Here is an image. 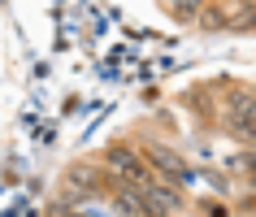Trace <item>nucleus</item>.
I'll return each instance as SVG.
<instances>
[{
  "label": "nucleus",
  "mask_w": 256,
  "mask_h": 217,
  "mask_svg": "<svg viewBox=\"0 0 256 217\" xmlns=\"http://www.w3.org/2000/svg\"><path fill=\"white\" fill-rule=\"evenodd\" d=\"M226 126L239 144L256 148V92L252 87H230L226 92Z\"/></svg>",
  "instance_id": "f257e3e1"
},
{
  "label": "nucleus",
  "mask_w": 256,
  "mask_h": 217,
  "mask_svg": "<svg viewBox=\"0 0 256 217\" xmlns=\"http://www.w3.org/2000/svg\"><path fill=\"white\" fill-rule=\"evenodd\" d=\"M104 170L118 174L122 182H130V187H148L152 178H156V170L144 161V152H135L130 144H113V148L104 152Z\"/></svg>",
  "instance_id": "f03ea898"
},
{
  "label": "nucleus",
  "mask_w": 256,
  "mask_h": 217,
  "mask_svg": "<svg viewBox=\"0 0 256 217\" xmlns=\"http://www.w3.org/2000/svg\"><path fill=\"white\" fill-rule=\"evenodd\" d=\"M113 174L96 170V165H70L66 174V200H92V196H104Z\"/></svg>",
  "instance_id": "7ed1b4c3"
},
{
  "label": "nucleus",
  "mask_w": 256,
  "mask_h": 217,
  "mask_svg": "<svg viewBox=\"0 0 256 217\" xmlns=\"http://www.w3.org/2000/svg\"><path fill=\"white\" fill-rule=\"evenodd\" d=\"M144 161H148V165H152V170H156L161 178H170L174 187L191 182V170H187V161H182V156H178V152L170 148V144H156V139H152V144H144Z\"/></svg>",
  "instance_id": "20e7f679"
},
{
  "label": "nucleus",
  "mask_w": 256,
  "mask_h": 217,
  "mask_svg": "<svg viewBox=\"0 0 256 217\" xmlns=\"http://www.w3.org/2000/svg\"><path fill=\"white\" fill-rule=\"evenodd\" d=\"M108 191H113V200H118V208L126 217H165V213H156L148 200H144V191L139 187H130V182H122L118 174H113V182H108Z\"/></svg>",
  "instance_id": "39448f33"
},
{
  "label": "nucleus",
  "mask_w": 256,
  "mask_h": 217,
  "mask_svg": "<svg viewBox=\"0 0 256 217\" xmlns=\"http://www.w3.org/2000/svg\"><path fill=\"white\" fill-rule=\"evenodd\" d=\"M139 191H144V200H148L156 213H165V217L182 208V196H178V187L170 182V178H152L148 187H139Z\"/></svg>",
  "instance_id": "423d86ee"
},
{
  "label": "nucleus",
  "mask_w": 256,
  "mask_h": 217,
  "mask_svg": "<svg viewBox=\"0 0 256 217\" xmlns=\"http://www.w3.org/2000/svg\"><path fill=\"white\" fill-rule=\"evenodd\" d=\"M222 22H226V30H252L256 26V0H230V4H222Z\"/></svg>",
  "instance_id": "0eeeda50"
},
{
  "label": "nucleus",
  "mask_w": 256,
  "mask_h": 217,
  "mask_svg": "<svg viewBox=\"0 0 256 217\" xmlns=\"http://www.w3.org/2000/svg\"><path fill=\"white\" fill-rule=\"evenodd\" d=\"M204 9V0H170V14L178 22H196V14Z\"/></svg>",
  "instance_id": "6e6552de"
},
{
  "label": "nucleus",
  "mask_w": 256,
  "mask_h": 217,
  "mask_svg": "<svg viewBox=\"0 0 256 217\" xmlns=\"http://www.w3.org/2000/svg\"><path fill=\"white\" fill-rule=\"evenodd\" d=\"M196 22H200L204 30H222V26H226V22H222V9H200Z\"/></svg>",
  "instance_id": "1a4fd4ad"
},
{
  "label": "nucleus",
  "mask_w": 256,
  "mask_h": 217,
  "mask_svg": "<svg viewBox=\"0 0 256 217\" xmlns=\"http://www.w3.org/2000/svg\"><path fill=\"white\" fill-rule=\"evenodd\" d=\"M48 217H82V213H74V208L61 200V204H52V208H48Z\"/></svg>",
  "instance_id": "9d476101"
},
{
  "label": "nucleus",
  "mask_w": 256,
  "mask_h": 217,
  "mask_svg": "<svg viewBox=\"0 0 256 217\" xmlns=\"http://www.w3.org/2000/svg\"><path fill=\"white\" fill-rule=\"evenodd\" d=\"M208 217H230V208H226V204H213V208H208Z\"/></svg>",
  "instance_id": "9b49d317"
}]
</instances>
